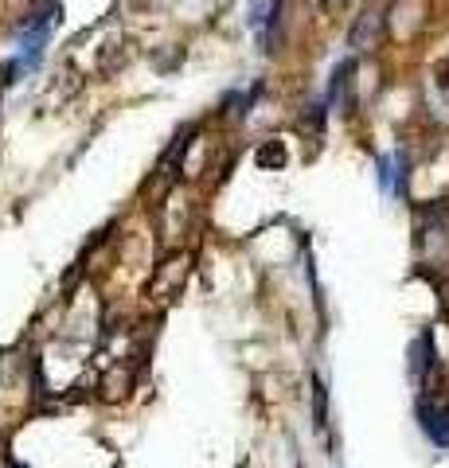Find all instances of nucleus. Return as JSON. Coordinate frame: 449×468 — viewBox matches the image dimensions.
I'll use <instances>...</instances> for the list:
<instances>
[{"label": "nucleus", "instance_id": "obj_1", "mask_svg": "<svg viewBox=\"0 0 449 468\" xmlns=\"http://www.w3.org/2000/svg\"><path fill=\"white\" fill-rule=\"evenodd\" d=\"M383 8H368L364 16H359L356 24H352V36H347V43H352L356 51H371L375 43H380V36H383Z\"/></svg>", "mask_w": 449, "mask_h": 468}, {"label": "nucleus", "instance_id": "obj_3", "mask_svg": "<svg viewBox=\"0 0 449 468\" xmlns=\"http://www.w3.org/2000/svg\"><path fill=\"white\" fill-rule=\"evenodd\" d=\"M352 75H356V63L352 58H344V63L332 70V86H328V98L332 106H340V101H347V90H352Z\"/></svg>", "mask_w": 449, "mask_h": 468}, {"label": "nucleus", "instance_id": "obj_5", "mask_svg": "<svg viewBox=\"0 0 449 468\" xmlns=\"http://www.w3.org/2000/svg\"><path fill=\"white\" fill-rule=\"evenodd\" d=\"M258 160H262V165H282V160H285L282 144H270V149H262V153H258Z\"/></svg>", "mask_w": 449, "mask_h": 468}, {"label": "nucleus", "instance_id": "obj_2", "mask_svg": "<svg viewBox=\"0 0 449 468\" xmlns=\"http://www.w3.org/2000/svg\"><path fill=\"white\" fill-rule=\"evenodd\" d=\"M418 418H422V430L430 441L438 445H449V406H438V402H418Z\"/></svg>", "mask_w": 449, "mask_h": 468}, {"label": "nucleus", "instance_id": "obj_7", "mask_svg": "<svg viewBox=\"0 0 449 468\" xmlns=\"http://www.w3.org/2000/svg\"><path fill=\"white\" fill-rule=\"evenodd\" d=\"M321 5H325V8L332 12V8H344V5H347V0H321Z\"/></svg>", "mask_w": 449, "mask_h": 468}, {"label": "nucleus", "instance_id": "obj_4", "mask_svg": "<svg viewBox=\"0 0 449 468\" xmlns=\"http://www.w3.org/2000/svg\"><path fill=\"white\" fill-rule=\"evenodd\" d=\"M430 367H433V340H430V332H422L411 351V371H414V378H422Z\"/></svg>", "mask_w": 449, "mask_h": 468}, {"label": "nucleus", "instance_id": "obj_6", "mask_svg": "<svg viewBox=\"0 0 449 468\" xmlns=\"http://www.w3.org/2000/svg\"><path fill=\"white\" fill-rule=\"evenodd\" d=\"M313 399H316V426H325V387L321 383H313Z\"/></svg>", "mask_w": 449, "mask_h": 468}]
</instances>
